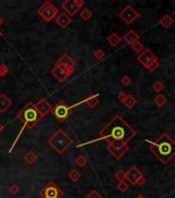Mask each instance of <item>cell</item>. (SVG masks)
<instances>
[{
    "mask_svg": "<svg viewBox=\"0 0 175 198\" xmlns=\"http://www.w3.org/2000/svg\"><path fill=\"white\" fill-rule=\"evenodd\" d=\"M19 190H20V188L18 185H11V187H9V191H11V193H12V194H17L18 192H19Z\"/></svg>",
    "mask_w": 175,
    "mask_h": 198,
    "instance_id": "cell-37",
    "label": "cell"
},
{
    "mask_svg": "<svg viewBox=\"0 0 175 198\" xmlns=\"http://www.w3.org/2000/svg\"><path fill=\"white\" fill-rule=\"evenodd\" d=\"M107 41H108V44H110L111 47H114L122 41V38H121V36H119V34L116 33V32H112L110 35L107 36Z\"/></svg>",
    "mask_w": 175,
    "mask_h": 198,
    "instance_id": "cell-20",
    "label": "cell"
},
{
    "mask_svg": "<svg viewBox=\"0 0 175 198\" xmlns=\"http://www.w3.org/2000/svg\"><path fill=\"white\" fill-rule=\"evenodd\" d=\"M152 89H154V91L157 92V93H160V92H162V91H163V89H164L163 83L160 82V81L154 82V84H152Z\"/></svg>",
    "mask_w": 175,
    "mask_h": 198,
    "instance_id": "cell-31",
    "label": "cell"
},
{
    "mask_svg": "<svg viewBox=\"0 0 175 198\" xmlns=\"http://www.w3.org/2000/svg\"><path fill=\"white\" fill-rule=\"evenodd\" d=\"M3 130H4V125L2 124L1 122H0V133H1V132H3Z\"/></svg>",
    "mask_w": 175,
    "mask_h": 198,
    "instance_id": "cell-39",
    "label": "cell"
},
{
    "mask_svg": "<svg viewBox=\"0 0 175 198\" xmlns=\"http://www.w3.org/2000/svg\"><path fill=\"white\" fill-rule=\"evenodd\" d=\"M68 177H69L70 180H71L72 182L76 183V182L78 181V180L81 177V172H79L76 168H72V169L69 171Z\"/></svg>",
    "mask_w": 175,
    "mask_h": 198,
    "instance_id": "cell-22",
    "label": "cell"
},
{
    "mask_svg": "<svg viewBox=\"0 0 175 198\" xmlns=\"http://www.w3.org/2000/svg\"><path fill=\"white\" fill-rule=\"evenodd\" d=\"M114 177H116L119 182H124L125 180H126V171L122 169L117 170L116 174H114Z\"/></svg>",
    "mask_w": 175,
    "mask_h": 198,
    "instance_id": "cell-29",
    "label": "cell"
},
{
    "mask_svg": "<svg viewBox=\"0 0 175 198\" xmlns=\"http://www.w3.org/2000/svg\"><path fill=\"white\" fill-rule=\"evenodd\" d=\"M12 106V101L4 93L0 94V112L4 114Z\"/></svg>",
    "mask_w": 175,
    "mask_h": 198,
    "instance_id": "cell-17",
    "label": "cell"
},
{
    "mask_svg": "<svg viewBox=\"0 0 175 198\" xmlns=\"http://www.w3.org/2000/svg\"><path fill=\"white\" fill-rule=\"evenodd\" d=\"M55 65H58V66L62 67V68L68 70V71H74V68H75V61L69 56L68 54H63L61 57L59 58L58 61L55 63Z\"/></svg>",
    "mask_w": 175,
    "mask_h": 198,
    "instance_id": "cell-10",
    "label": "cell"
},
{
    "mask_svg": "<svg viewBox=\"0 0 175 198\" xmlns=\"http://www.w3.org/2000/svg\"><path fill=\"white\" fill-rule=\"evenodd\" d=\"M127 96H128V95H127L126 93H125V92H119V93L117 94V99H119V101H121V102H122V103H124V101H125V100H126Z\"/></svg>",
    "mask_w": 175,
    "mask_h": 198,
    "instance_id": "cell-36",
    "label": "cell"
},
{
    "mask_svg": "<svg viewBox=\"0 0 175 198\" xmlns=\"http://www.w3.org/2000/svg\"><path fill=\"white\" fill-rule=\"evenodd\" d=\"M136 103H137V100L135 99L132 95H128L126 100L124 101V104L127 109H133L135 105H136Z\"/></svg>",
    "mask_w": 175,
    "mask_h": 198,
    "instance_id": "cell-25",
    "label": "cell"
},
{
    "mask_svg": "<svg viewBox=\"0 0 175 198\" xmlns=\"http://www.w3.org/2000/svg\"><path fill=\"white\" fill-rule=\"evenodd\" d=\"M37 14L40 16L46 22H51L58 16L59 9L57 8L51 1H46L42 5L37 9Z\"/></svg>",
    "mask_w": 175,
    "mask_h": 198,
    "instance_id": "cell-6",
    "label": "cell"
},
{
    "mask_svg": "<svg viewBox=\"0 0 175 198\" xmlns=\"http://www.w3.org/2000/svg\"><path fill=\"white\" fill-rule=\"evenodd\" d=\"M79 17H81V19L84 20V22H88L90 19H92L93 12H92L91 9H89V8H84L81 11V14H79Z\"/></svg>",
    "mask_w": 175,
    "mask_h": 198,
    "instance_id": "cell-24",
    "label": "cell"
},
{
    "mask_svg": "<svg viewBox=\"0 0 175 198\" xmlns=\"http://www.w3.org/2000/svg\"><path fill=\"white\" fill-rule=\"evenodd\" d=\"M151 144L149 151L163 164H168L175 156V140L167 133H162L156 141L145 139Z\"/></svg>",
    "mask_w": 175,
    "mask_h": 198,
    "instance_id": "cell-2",
    "label": "cell"
},
{
    "mask_svg": "<svg viewBox=\"0 0 175 198\" xmlns=\"http://www.w3.org/2000/svg\"><path fill=\"white\" fill-rule=\"evenodd\" d=\"M136 198H145V197H144V196H143V195H142V194H139V195H137V196H136Z\"/></svg>",
    "mask_w": 175,
    "mask_h": 198,
    "instance_id": "cell-41",
    "label": "cell"
},
{
    "mask_svg": "<svg viewBox=\"0 0 175 198\" xmlns=\"http://www.w3.org/2000/svg\"><path fill=\"white\" fill-rule=\"evenodd\" d=\"M142 175L143 174H141V171H140L136 166H132L131 168L126 172V179L128 180L131 184L136 185L137 180H138L139 177H141Z\"/></svg>",
    "mask_w": 175,
    "mask_h": 198,
    "instance_id": "cell-16",
    "label": "cell"
},
{
    "mask_svg": "<svg viewBox=\"0 0 175 198\" xmlns=\"http://www.w3.org/2000/svg\"><path fill=\"white\" fill-rule=\"evenodd\" d=\"M24 160L26 163H28L29 165H32L35 163V161L37 160V155L36 153L33 151H29L26 153V155L24 156Z\"/></svg>",
    "mask_w": 175,
    "mask_h": 198,
    "instance_id": "cell-21",
    "label": "cell"
},
{
    "mask_svg": "<svg viewBox=\"0 0 175 198\" xmlns=\"http://www.w3.org/2000/svg\"><path fill=\"white\" fill-rule=\"evenodd\" d=\"M55 22L60 28L66 29L70 24L72 23V20L69 16H67L65 12H59L58 16L55 18Z\"/></svg>",
    "mask_w": 175,
    "mask_h": 198,
    "instance_id": "cell-15",
    "label": "cell"
},
{
    "mask_svg": "<svg viewBox=\"0 0 175 198\" xmlns=\"http://www.w3.org/2000/svg\"><path fill=\"white\" fill-rule=\"evenodd\" d=\"M93 56L96 60L101 61V60H103L105 58V53H104L103 50H101V49L95 50V51L93 52Z\"/></svg>",
    "mask_w": 175,
    "mask_h": 198,
    "instance_id": "cell-27",
    "label": "cell"
},
{
    "mask_svg": "<svg viewBox=\"0 0 175 198\" xmlns=\"http://www.w3.org/2000/svg\"><path fill=\"white\" fill-rule=\"evenodd\" d=\"M72 109H73L70 105L65 103V101H63V100H61L56 104V106L52 107L51 112L60 123H64L72 115V112H73Z\"/></svg>",
    "mask_w": 175,
    "mask_h": 198,
    "instance_id": "cell-5",
    "label": "cell"
},
{
    "mask_svg": "<svg viewBox=\"0 0 175 198\" xmlns=\"http://www.w3.org/2000/svg\"><path fill=\"white\" fill-rule=\"evenodd\" d=\"M154 103H156L159 107H163L164 105L167 103V101H168V100H167V98L164 96V95L159 94V95H158V96L156 97V98H154Z\"/></svg>",
    "mask_w": 175,
    "mask_h": 198,
    "instance_id": "cell-26",
    "label": "cell"
},
{
    "mask_svg": "<svg viewBox=\"0 0 175 198\" xmlns=\"http://www.w3.org/2000/svg\"><path fill=\"white\" fill-rule=\"evenodd\" d=\"M137 60H138V62L140 64H142L146 68L151 62L157 60V56L149 49H144L143 51L139 54V56L137 57Z\"/></svg>",
    "mask_w": 175,
    "mask_h": 198,
    "instance_id": "cell-12",
    "label": "cell"
},
{
    "mask_svg": "<svg viewBox=\"0 0 175 198\" xmlns=\"http://www.w3.org/2000/svg\"><path fill=\"white\" fill-rule=\"evenodd\" d=\"M122 39H124V41H126L127 44H129V46H132V44H134L135 42L139 41V35L137 34L136 32L134 31V30L130 29L129 31L124 35Z\"/></svg>",
    "mask_w": 175,
    "mask_h": 198,
    "instance_id": "cell-18",
    "label": "cell"
},
{
    "mask_svg": "<svg viewBox=\"0 0 175 198\" xmlns=\"http://www.w3.org/2000/svg\"><path fill=\"white\" fill-rule=\"evenodd\" d=\"M3 23H4V20L2 19L1 17H0V26H1V25H3Z\"/></svg>",
    "mask_w": 175,
    "mask_h": 198,
    "instance_id": "cell-40",
    "label": "cell"
},
{
    "mask_svg": "<svg viewBox=\"0 0 175 198\" xmlns=\"http://www.w3.org/2000/svg\"><path fill=\"white\" fill-rule=\"evenodd\" d=\"M145 183H146V180H145V177L142 175L141 177H139L138 180H137V182H136V185H138V186H144L145 185Z\"/></svg>",
    "mask_w": 175,
    "mask_h": 198,
    "instance_id": "cell-38",
    "label": "cell"
},
{
    "mask_svg": "<svg viewBox=\"0 0 175 198\" xmlns=\"http://www.w3.org/2000/svg\"><path fill=\"white\" fill-rule=\"evenodd\" d=\"M1 35H2V32H1V30H0V37H1Z\"/></svg>",
    "mask_w": 175,
    "mask_h": 198,
    "instance_id": "cell-42",
    "label": "cell"
},
{
    "mask_svg": "<svg viewBox=\"0 0 175 198\" xmlns=\"http://www.w3.org/2000/svg\"><path fill=\"white\" fill-rule=\"evenodd\" d=\"M121 83H122V86H125V87H129L130 85L132 84V80H131V77L128 76H124L122 77Z\"/></svg>",
    "mask_w": 175,
    "mask_h": 198,
    "instance_id": "cell-33",
    "label": "cell"
},
{
    "mask_svg": "<svg viewBox=\"0 0 175 198\" xmlns=\"http://www.w3.org/2000/svg\"><path fill=\"white\" fill-rule=\"evenodd\" d=\"M39 195L42 198H61L62 195H63V192L59 189V187L54 182H49L41 190Z\"/></svg>",
    "mask_w": 175,
    "mask_h": 198,
    "instance_id": "cell-9",
    "label": "cell"
},
{
    "mask_svg": "<svg viewBox=\"0 0 175 198\" xmlns=\"http://www.w3.org/2000/svg\"><path fill=\"white\" fill-rule=\"evenodd\" d=\"M84 0H65L62 2L61 8L63 9L65 14L70 18L75 16L79 9L84 6Z\"/></svg>",
    "mask_w": 175,
    "mask_h": 198,
    "instance_id": "cell-7",
    "label": "cell"
},
{
    "mask_svg": "<svg viewBox=\"0 0 175 198\" xmlns=\"http://www.w3.org/2000/svg\"><path fill=\"white\" fill-rule=\"evenodd\" d=\"M86 198H102V196L96 191V190H93V191L90 193V194L88 195Z\"/></svg>",
    "mask_w": 175,
    "mask_h": 198,
    "instance_id": "cell-35",
    "label": "cell"
},
{
    "mask_svg": "<svg viewBox=\"0 0 175 198\" xmlns=\"http://www.w3.org/2000/svg\"><path fill=\"white\" fill-rule=\"evenodd\" d=\"M35 109H36V111L38 112V114H39V116L41 117V119H43L49 112H52V106L46 98H42V99L39 100L36 104H35Z\"/></svg>",
    "mask_w": 175,
    "mask_h": 198,
    "instance_id": "cell-13",
    "label": "cell"
},
{
    "mask_svg": "<svg viewBox=\"0 0 175 198\" xmlns=\"http://www.w3.org/2000/svg\"><path fill=\"white\" fill-rule=\"evenodd\" d=\"M117 189L121 192H126L128 190V184L126 182H119V184L117 185Z\"/></svg>",
    "mask_w": 175,
    "mask_h": 198,
    "instance_id": "cell-34",
    "label": "cell"
},
{
    "mask_svg": "<svg viewBox=\"0 0 175 198\" xmlns=\"http://www.w3.org/2000/svg\"><path fill=\"white\" fill-rule=\"evenodd\" d=\"M131 47H132V50H133L135 53H137V54H140V53H141L144 50L143 44H142V42H140V41L135 42L134 44H132Z\"/></svg>",
    "mask_w": 175,
    "mask_h": 198,
    "instance_id": "cell-28",
    "label": "cell"
},
{
    "mask_svg": "<svg viewBox=\"0 0 175 198\" xmlns=\"http://www.w3.org/2000/svg\"><path fill=\"white\" fill-rule=\"evenodd\" d=\"M47 144L57 154L62 155L73 144V139L63 128H59L54 134L47 139Z\"/></svg>",
    "mask_w": 175,
    "mask_h": 198,
    "instance_id": "cell-4",
    "label": "cell"
},
{
    "mask_svg": "<svg viewBox=\"0 0 175 198\" xmlns=\"http://www.w3.org/2000/svg\"><path fill=\"white\" fill-rule=\"evenodd\" d=\"M119 17L121 18L127 25H131L135 20L139 17V12L135 8H133L132 5L128 4V5H126L121 11H119Z\"/></svg>",
    "mask_w": 175,
    "mask_h": 198,
    "instance_id": "cell-8",
    "label": "cell"
},
{
    "mask_svg": "<svg viewBox=\"0 0 175 198\" xmlns=\"http://www.w3.org/2000/svg\"><path fill=\"white\" fill-rule=\"evenodd\" d=\"M8 71H9L8 66H7L4 62H1V63H0V76L4 77L7 73H8Z\"/></svg>",
    "mask_w": 175,
    "mask_h": 198,
    "instance_id": "cell-30",
    "label": "cell"
},
{
    "mask_svg": "<svg viewBox=\"0 0 175 198\" xmlns=\"http://www.w3.org/2000/svg\"><path fill=\"white\" fill-rule=\"evenodd\" d=\"M75 164L77 165V166H79V167H84L86 165L88 164V162H89V160H88V158L84 156V155H78L76 158H75Z\"/></svg>",
    "mask_w": 175,
    "mask_h": 198,
    "instance_id": "cell-23",
    "label": "cell"
},
{
    "mask_svg": "<svg viewBox=\"0 0 175 198\" xmlns=\"http://www.w3.org/2000/svg\"><path fill=\"white\" fill-rule=\"evenodd\" d=\"M159 23L161 24L164 28H169V27L174 23V20H173V18L170 16V15L166 14L159 20Z\"/></svg>",
    "mask_w": 175,
    "mask_h": 198,
    "instance_id": "cell-19",
    "label": "cell"
},
{
    "mask_svg": "<svg viewBox=\"0 0 175 198\" xmlns=\"http://www.w3.org/2000/svg\"><path fill=\"white\" fill-rule=\"evenodd\" d=\"M135 135L136 131L119 115H116L99 131V138L81 142L77 144V148L88 146L100 140H105L107 142L106 150L112 155V157L119 160L129 151L128 142Z\"/></svg>",
    "mask_w": 175,
    "mask_h": 198,
    "instance_id": "cell-1",
    "label": "cell"
},
{
    "mask_svg": "<svg viewBox=\"0 0 175 198\" xmlns=\"http://www.w3.org/2000/svg\"><path fill=\"white\" fill-rule=\"evenodd\" d=\"M99 97H100L99 94H91V95H89L87 98H84V99H82L81 101L77 102L76 104L71 105V107H72V109H74L75 106H78V105L84 103V104H87L90 109H95V107H96L99 103V100H100Z\"/></svg>",
    "mask_w": 175,
    "mask_h": 198,
    "instance_id": "cell-14",
    "label": "cell"
},
{
    "mask_svg": "<svg viewBox=\"0 0 175 198\" xmlns=\"http://www.w3.org/2000/svg\"><path fill=\"white\" fill-rule=\"evenodd\" d=\"M51 73L59 83H64L69 79L70 76H71L73 72L68 71V70L62 68V67L58 66V65H55L54 68L51 70Z\"/></svg>",
    "mask_w": 175,
    "mask_h": 198,
    "instance_id": "cell-11",
    "label": "cell"
},
{
    "mask_svg": "<svg viewBox=\"0 0 175 198\" xmlns=\"http://www.w3.org/2000/svg\"><path fill=\"white\" fill-rule=\"evenodd\" d=\"M174 57H175V54H174Z\"/></svg>",
    "mask_w": 175,
    "mask_h": 198,
    "instance_id": "cell-43",
    "label": "cell"
},
{
    "mask_svg": "<svg viewBox=\"0 0 175 198\" xmlns=\"http://www.w3.org/2000/svg\"><path fill=\"white\" fill-rule=\"evenodd\" d=\"M17 119L20 120V121L23 123V127L20 129L19 134L17 135L14 144H11V149H9V151H8L9 154L14 151V147H16L18 140H19V138L21 137V135L24 132V130L26 128L27 129H33L34 127L36 126V125L42 120L41 117L39 116L38 112H37L36 109H35V104L32 101L28 102V103L25 105L21 111L17 112Z\"/></svg>",
    "mask_w": 175,
    "mask_h": 198,
    "instance_id": "cell-3",
    "label": "cell"
},
{
    "mask_svg": "<svg viewBox=\"0 0 175 198\" xmlns=\"http://www.w3.org/2000/svg\"><path fill=\"white\" fill-rule=\"evenodd\" d=\"M159 66H160V62L158 61V59H157V60H154V62H151L146 68L148 69L149 71H156V70L159 68Z\"/></svg>",
    "mask_w": 175,
    "mask_h": 198,
    "instance_id": "cell-32",
    "label": "cell"
}]
</instances>
